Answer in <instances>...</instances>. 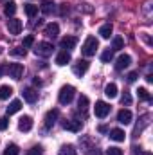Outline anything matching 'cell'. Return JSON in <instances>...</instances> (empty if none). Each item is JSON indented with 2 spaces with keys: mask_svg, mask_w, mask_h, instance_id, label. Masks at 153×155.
Instances as JSON below:
<instances>
[{
  "mask_svg": "<svg viewBox=\"0 0 153 155\" xmlns=\"http://www.w3.org/2000/svg\"><path fill=\"white\" fill-rule=\"evenodd\" d=\"M117 121H119L121 124H128V123H132V112H130L128 108L119 110V114H117Z\"/></svg>",
  "mask_w": 153,
  "mask_h": 155,
  "instance_id": "14",
  "label": "cell"
},
{
  "mask_svg": "<svg viewBox=\"0 0 153 155\" xmlns=\"http://www.w3.org/2000/svg\"><path fill=\"white\" fill-rule=\"evenodd\" d=\"M132 63V58L128 56V54H121L119 58H117V63H115V69L117 71H124L128 65Z\"/></svg>",
  "mask_w": 153,
  "mask_h": 155,
  "instance_id": "11",
  "label": "cell"
},
{
  "mask_svg": "<svg viewBox=\"0 0 153 155\" xmlns=\"http://www.w3.org/2000/svg\"><path fill=\"white\" fill-rule=\"evenodd\" d=\"M97 47H99V41L96 40V36H88V38L85 40L83 47H81V52L85 56H94L96 51H97Z\"/></svg>",
  "mask_w": 153,
  "mask_h": 155,
  "instance_id": "2",
  "label": "cell"
},
{
  "mask_svg": "<svg viewBox=\"0 0 153 155\" xmlns=\"http://www.w3.org/2000/svg\"><path fill=\"white\" fill-rule=\"evenodd\" d=\"M7 29H9L11 35H20V31H22V22H20L18 18H11V20H7Z\"/></svg>",
  "mask_w": 153,
  "mask_h": 155,
  "instance_id": "8",
  "label": "cell"
},
{
  "mask_svg": "<svg viewBox=\"0 0 153 155\" xmlns=\"http://www.w3.org/2000/svg\"><path fill=\"white\" fill-rule=\"evenodd\" d=\"M94 112H96V117L105 119V117L110 114V105L105 103V101H96V108H94Z\"/></svg>",
  "mask_w": 153,
  "mask_h": 155,
  "instance_id": "4",
  "label": "cell"
},
{
  "mask_svg": "<svg viewBox=\"0 0 153 155\" xmlns=\"http://www.w3.org/2000/svg\"><path fill=\"white\" fill-rule=\"evenodd\" d=\"M4 13H5V16H13L16 13V4L15 2H7L5 7H4Z\"/></svg>",
  "mask_w": 153,
  "mask_h": 155,
  "instance_id": "24",
  "label": "cell"
},
{
  "mask_svg": "<svg viewBox=\"0 0 153 155\" xmlns=\"http://www.w3.org/2000/svg\"><path fill=\"white\" fill-rule=\"evenodd\" d=\"M43 33H45V36H49V38H56L58 36V33H60V25L58 24H47L45 25V29H43Z\"/></svg>",
  "mask_w": 153,
  "mask_h": 155,
  "instance_id": "10",
  "label": "cell"
},
{
  "mask_svg": "<svg viewBox=\"0 0 153 155\" xmlns=\"http://www.w3.org/2000/svg\"><path fill=\"white\" fill-rule=\"evenodd\" d=\"M22 96H24V99L27 103H36V99H38V92L34 88H24Z\"/></svg>",
  "mask_w": 153,
  "mask_h": 155,
  "instance_id": "13",
  "label": "cell"
},
{
  "mask_svg": "<svg viewBox=\"0 0 153 155\" xmlns=\"http://www.w3.org/2000/svg\"><path fill=\"white\" fill-rule=\"evenodd\" d=\"M112 31H114L112 24H105V25H101V29H99V35H101V38L108 40L110 36H112Z\"/></svg>",
  "mask_w": 153,
  "mask_h": 155,
  "instance_id": "19",
  "label": "cell"
},
{
  "mask_svg": "<svg viewBox=\"0 0 153 155\" xmlns=\"http://www.w3.org/2000/svg\"><path fill=\"white\" fill-rule=\"evenodd\" d=\"M56 119H58V110H56V108H54V110H49V112H47V116H45V128L54 126Z\"/></svg>",
  "mask_w": 153,
  "mask_h": 155,
  "instance_id": "17",
  "label": "cell"
},
{
  "mask_svg": "<svg viewBox=\"0 0 153 155\" xmlns=\"http://www.w3.org/2000/svg\"><path fill=\"white\" fill-rule=\"evenodd\" d=\"M70 11V7H69V4H61V7H60V15H67Z\"/></svg>",
  "mask_w": 153,
  "mask_h": 155,
  "instance_id": "36",
  "label": "cell"
},
{
  "mask_svg": "<svg viewBox=\"0 0 153 155\" xmlns=\"http://www.w3.org/2000/svg\"><path fill=\"white\" fill-rule=\"evenodd\" d=\"M137 94H139V97H141L142 101H150V94H148V90H146V88H139V90H137Z\"/></svg>",
  "mask_w": 153,
  "mask_h": 155,
  "instance_id": "30",
  "label": "cell"
},
{
  "mask_svg": "<svg viewBox=\"0 0 153 155\" xmlns=\"http://www.w3.org/2000/svg\"><path fill=\"white\" fill-rule=\"evenodd\" d=\"M5 69H7V67H4V65H0V78H2V74H4V72H5Z\"/></svg>",
  "mask_w": 153,
  "mask_h": 155,
  "instance_id": "39",
  "label": "cell"
},
{
  "mask_svg": "<svg viewBox=\"0 0 153 155\" xmlns=\"http://www.w3.org/2000/svg\"><path fill=\"white\" fill-rule=\"evenodd\" d=\"M137 76H139L137 72H130V74H128V81H135V79H137Z\"/></svg>",
  "mask_w": 153,
  "mask_h": 155,
  "instance_id": "38",
  "label": "cell"
},
{
  "mask_svg": "<svg viewBox=\"0 0 153 155\" xmlns=\"http://www.w3.org/2000/svg\"><path fill=\"white\" fill-rule=\"evenodd\" d=\"M18 153H20V150H18L16 144H7V148L4 150V155H18Z\"/></svg>",
  "mask_w": 153,
  "mask_h": 155,
  "instance_id": "28",
  "label": "cell"
},
{
  "mask_svg": "<svg viewBox=\"0 0 153 155\" xmlns=\"http://www.w3.org/2000/svg\"><path fill=\"white\" fill-rule=\"evenodd\" d=\"M106 155H122V150H121V148H117V146H112V148H108Z\"/></svg>",
  "mask_w": 153,
  "mask_h": 155,
  "instance_id": "34",
  "label": "cell"
},
{
  "mask_svg": "<svg viewBox=\"0 0 153 155\" xmlns=\"http://www.w3.org/2000/svg\"><path fill=\"white\" fill-rule=\"evenodd\" d=\"M20 108H22V101H18V99L11 101V103H9V107H7V116H13V114H16Z\"/></svg>",
  "mask_w": 153,
  "mask_h": 155,
  "instance_id": "21",
  "label": "cell"
},
{
  "mask_svg": "<svg viewBox=\"0 0 153 155\" xmlns=\"http://www.w3.org/2000/svg\"><path fill=\"white\" fill-rule=\"evenodd\" d=\"M121 49H124V40L121 38V36H115L114 38V49H112V51H121Z\"/></svg>",
  "mask_w": 153,
  "mask_h": 155,
  "instance_id": "29",
  "label": "cell"
},
{
  "mask_svg": "<svg viewBox=\"0 0 153 155\" xmlns=\"http://www.w3.org/2000/svg\"><path fill=\"white\" fill-rule=\"evenodd\" d=\"M52 51H54V47L49 41H38L34 45V54L36 56H41V58H49L52 54Z\"/></svg>",
  "mask_w": 153,
  "mask_h": 155,
  "instance_id": "3",
  "label": "cell"
},
{
  "mask_svg": "<svg viewBox=\"0 0 153 155\" xmlns=\"http://www.w3.org/2000/svg\"><path fill=\"white\" fill-rule=\"evenodd\" d=\"M70 52L69 51H61L58 56H56V63L60 65V67H63V65H67V63H70Z\"/></svg>",
  "mask_w": 153,
  "mask_h": 155,
  "instance_id": "16",
  "label": "cell"
},
{
  "mask_svg": "<svg viewBox=\"0 0 153 155\" xmlns=\"http://www.w3.org/2000/svg\"><path fill=\"white\" fill-rule=\"evenodd\" d=\"M124 137H126L124 130H121V128H114V130H110V139H112V141L121 143V141H124Z\"/></svg>",
  "mask_w": 153,
  "mask_h": 155,
  "instance_id": "18",
  "label": "cell"
},
{
  "mask_svg": "<svg viewBox=\"0 0 153 155\" xmlns=\"http://www.w3.org/2000/svg\"><path fill=\"white\" fill-rule=\"evenodd\" d=\"M112 60H114V51H112V49H106V51L101 54V61H103V63H110Z\"/></svg>",
  "mask_w": 153,
  "mask_h": 155,
  "instance_id": "26",
  "label": "cell"
},
{
  "mask_svg": "<svg viewBox=\"0 0 153 155\" xmlns=\"http://www.w3.org/2000/svg\"><path fill=\"white\" fill-rule=\"evenodd\" d=\"M121 103H122V105H132V96H130L128 92H124V94L121 96Z\"/></svg>",
  "mask_w": 153,
  "mask_h": 155,
  "instance_id": "31",
  "label": "cell"
},
{
  "mask_svg": "<svg viewBox=\"0 0 153 155\" xmlns=\"http://www.w3.org/2000/svg\"><path fill=\"white\" fill-rule=\"evenodd\" d=\"M34 45V38L33 36H25L24 38V47H33Z\"/></svg>",
  "mask_w": 153,
  "mask_h": 155,
  "instance_id": "35",
  "label": "cell"
},
{
  "mask_svg": "<svg viewBox=\"0 0 153 155\" xmlns=\"http://www.w3.org/2000/svg\"><path fill=\"white\" fill-rule=\"evenodd\" d=\"M58 155H76V150H74L72 144H65V146H61V150H60Z\"/></svg>",
  "mask_w": 153,
  "mask_h": 155,
  "instance_id": "27",
  "label": "cell"
},
{
  "mask_svg": "<svg viewBox=\"0 0 153 155\" xmlns=\"http://www.w3.org/2000/svg\"><path fill=\"white\" fill-rule=\"evenodd\" d=\"M0 54H2V49H0Z\"/></svg>",
  "mask_w": 153,
  "mask_h": 155,
  "instance_id": "40",
  "label": "cell"
},
{
  "mask_svg": "<svg viewBox=\"0 0 153 155\" xmlns=\"http://www.w3.org/2000/svg\"><path fill=\"white\" fill-rule=\"evenodd\" d=\"M13 54H18V56H24V54H25V49H20V47H16V49L13 51Z\"/></svg>",
  "mask_w": 153,
  "mask_h": 155,
  "instance_id": "37",
  "label": "cell"
},
{
  "mask_svg": "<svg viewBox=\"0 0 153 155\" xmlns=\"http://www.w3.org/2000/svg\"><path fill=\"white\" fill-rule=\"evenodd\" d=\"M31 128H33V117H29V116L20 117V121H18V130H20V132H29Z\"/></svg>",
  "mask_w": 153,
  "mask_h": 155,
  "instance_id": "9",
  "label": "cell"
},
{
  "mask_svg": "<svg viewBox=\"0 0 153 155\" xmlns=\"http://www.w3.org/2000/svg\"><path fill=\"white\" fill-rule=\"evenodd\" d=\"M40 9H41V13H43V15H52V13L56 11V5H54V2H52V0H43V2H41V5H40Z\"/></svg>",
  "mask_w": 153,
  "mask_h": 155,
  "instance_id": "15",
  "label": "cell"
},
{
  "mask_svg": "<svg viewBox=\"0 0 153 155\" xmlns=\"http://www.w3.org/2000/svg\"><path fill=\"white\" fill-rule=\"evenodd\" d=\"M25 15H27L29 18H34V16L38 15V5H34V4H25Z\"/></svg>",
  "mask_w": 153,
  "mask_h": 155,
  "instance_id": "23",
  "label": "cell"
},
{
  "mask_svg": "<svg viewBox=\"0 0 153 155\" xmlns=\"http://www.w3.org/2000/svg\"><path fill=\"white\" fill-rule=\"evenodd\" d=\"M5 72H9V76L13 78V79H20V78L24 76V65L22 63H11L5 69Z\"/></svg>",
  "mask_w": 153,
  "mask_h": 155,
  "instance_id": "5",
  "label": "cell"
},
{
  "mask_svg": "<svg viewBox=\"0 0 153 155\" xmlns=\"http://www.w3.org/2000/svg\"><path fill=\"white\" fill-rule=\"evenodd\" d=\"M81 126H83V121H81V119H76V117L63 123V128H65V130H70V132H79Z\"/></svg>",
  "mask_w": 153,
  "mask_h": 155,
  "instance_id": "7",
  "label": "cell"
},
{
  "mask_svg": "<svg viewBox=\"0 0 153 155\" xmlns=\"http://www.w3.org/2000/svg\"><path fill=\"white\" fill-rule=\"evenodd\" d=\"M7 126H9V119H7V116L0 117V130L4 132V130H7Z\"/></svg>",
  "mask_w": 153,
  "mask_h": 155,
  "instance_id": "32",
  "label": "cell"
},
{
  "mask_svg": "<svg viewBox=\"0 0 153 155\" xmlns=\"http://www.w3.org/2000/svg\"><path fill=\"white\" fill-rule=\"evenodd\" d=\"M86 108H88V97L86 96H79V99H77V110L83 112V116H85Z\"/></svg>",
  "mask_w": 153,
  "mask_h": 155,
  "instance_id": "20",
  "label": "cell"
},
{
  "mask_svg": "<svg viewBox=\"0 0 153 155\" xmlns=\"http://www.w3.org/2000/svg\"><path fill=\"white\" fill-rule=\"evenodd\" d=\"M76 43H77V40L74 38V36H65V38H61V41H60V45H61L63 51H70V49H74Z\"/></svg>",
  "mask_w": 153,
  "mask_h": 155,
  "instance_id": "12",
  "label": "cell"
},
{
  "mask_svg": "<svg viewBox=\"0 0 153 155\" xmlns=\"http://www.w3.org/2000/svg\"><path fill=\"white\" fill-rule=\"evenodd\" d=\"M43 153V150H41V146H33L29 152H27V155H41Z\"/></svg>",
  "mask_w": 153,
  "mask_h": 155,
  "instance_id": "33",
  "label": "cell"
},
{
  "mask_svg": "<svg viewBox=\"0 0 153 155\" xmlns=\"http://www.w3.org/2000/svg\"><path fill=\"white\" fill-rule=\"evenodd\" d=\"M11 94H13V88L9 85H2L0 87V99H7Z\"/></svg>",
  "mask_w": 153,
  "mask_h": 155,
  "instance_id": "25",
  "label": "cell"
},
{
  "mask_svg": "<svg viewBox=\"0 0 153 155\" xmlns=\"http://www.w3.org/2000/svg\"><path fill=\"white\" fill-rule=\"evenodd\" d=\"M105 94H106V97H110V99L117 97V85H115V83H108L106 88H105Z\"/></svg>",
  "mask_w": 153,
  "mask_h": 155,
  "instance_id": "22",
  "label": "cell"
},
{
  "mask_svg": "<svg viewBox=\"0 0 153 155\" xmlns=\"http://www.w3.org/2000/svg\"><path fill=\"white\" fill-rule=\"evenodd\" d=\"M74 94H76V88L72 85H65V87H61V90L58 94V101L61 105H69L74 99Z\"/></svg>",
  "mask_w": 153,
  "mask_h": 155,
  "instance_id": "1",
  "label": "cell"
},
{
  "mask_svg": "<svg viewBox=\"0 0 153 155\" xmlns=\"http://www.w3.org/2000/svg\"><path fill=\"white\" fill-rule=\"evenodd\" d=\"M86 71H88V61L86 60H77L76 63L72 65V72L76 76H83Z\"/></svg>",
  "mask_w": 153,
  "mask_h": 155,
  "instance_id": "6",
  "label": "cell"
}]
</instances>
